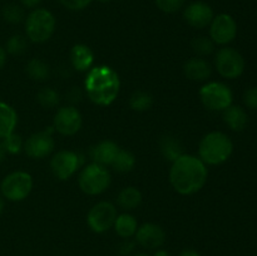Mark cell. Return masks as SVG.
<instances>
[{"mask_svg":"<svg viewBox=\"0 0 257 256\" xmlns=\"http://www.w3.org/2000/svg\"><path fill=\"white\" fill-rule=\"evenodd\" d=\"M60 4L70 12H82L87 9L93 0H59Z\"/></svg>","mask_w":257,"mask_h":256,"instance_id":"33","label":"cell"},{"mask_svg":"<svg viewBox=\"0 0 257 256\" xmlns=\"http://www.w3.org/2000/svg\"><path fill=\"white\" fill-rule=\"evenodd\" d=\"M153 105V97L145 90H137L131 95L130 107L136 112H146Z\"/></svg>","mask_w":257,"mask_h":256,"instance_id":"26","label":"cell"},{"mask_svg":"<svg viewBox=\"0 0 257 256\" xmlns=\"http://www.w3.org/2000/svg\"><path fill=\"white\" fill-rule=\"evenodd\" d=\"M233 143L226 133L213 131L207 133L198 145V158L205 165H222L232 155Z\"/></svg>","mask_w":257,"mask_h":256,"instance_id":"3","label":"cell"},{"mask_svg":"<svg viewBox=\"0 0 257 256\" xmlns=\"http://www.w3.org/2000/svg\"><path fill=\"white\" fill-rule=\"evenodd\" d=\"M118 216L117 207L108 201L95 203L87 215V223L95 233H104L113 227Z\"/></svg>","mask_w":257,"mask_h":256,"instance_id":"10","label":"cell"},{"mask_svg":"<svg viewBox=\"0 0 257 256\" xmlns=\"http://www.w3.org/2000/svg\"><path fill=\"white\" fill-rule=\"evenodd\" d=\"M78 185L85 195H100L109 187L110 173L105 166L92 162L82 168L78 177Z\"/></svg>","mask_w":257,"mask_h":256,"instance_id":"5","label":"cell"},{"mask_svg":"<svg viewBox=\"0 0 257 256\" xmlns=\"http://www.w3.org/2000/svg\"><path fill=\"white\" fill-rule=\"evenodd\" d=\"M215 65L218 74L226 79H236L245 70V59L238 50L223 47L216 53Z\"/></svg>","mask_w":257,"mask_h":256,"instance_id":"8","label":"cell"},{"mask_svg":"<svg viewBox=\"0 0 257 256\" xmlns=\"http://www.w3.org/2000/svg\"><path fill=\"white\" fill-rule=\"evenodd\" d=\"M135 256H150V255H148V253H143V252H141V253H136Z\"/></svg>","mask_w":257,"mask_h":256,"instance_id":"44","label":"cell"},{"mask_svg":"<svg viewBox=\"0 0 257 256\" xmlns=\"http://www.w3.org/2000/svg\"><path fill=\"white\" fill-rule=\"evenodd\" d=\"M54 132L55 131L52 125V127H47L40 132L33 133L32 136H29V138L24 141L23 151L27 153L28 157L34 158V160L45 158L54 151L55 141L53 137Z\"/></svg>","mask_w":257,"mask_h":256,"instance_id":"11","label":"cell"},{"mask_svg":"<svg viewBox=\"0 0 257 256\" xmlns=\"http://www.w3.org/2000/svg\"><path fill=\"white\" fill-rule=\"evenodd\" d=\"M2 142L5 151H7V155H18V153L22 152L23 147H24V140L22 138V136L15 132L3 138Z\"/></svg>","mask_w":257,"mask_h":256,"instance_id":"31","label":"cell"},{"mask_svg":"<svg viewBox=\"0 0 257 256\" xmlns=\"http://www.w3.org/2000/svg\"><path fill=\"white\" fill-rule=\"evenodd\" d=\"M198 95L202 104L208 110H215V112L220 110L223 112L226 108L232 104L233 100L232 90L228 88V85L221 82L206 83L200 89Z\"/></svg>","mask_w":257,"mask_h":256,"instance_id":"7","label":"cell"},{"mask_svg":"<svg viewBox=\"0 0 257 256\" xmlns=\"http://www.w3.org/2000/svg\"><path fill=\"white\" fill-rule=\"evenodd\" d=\"M18 125V113L14 107L0 100V140L15 132Z\"/></svg>","mask_w":257,"mask_h":256,"instance_id":"19","label":"cell"},{"mask_svg":"<svg viewBox=\"0 0 257 256\" xmlns=\"http://www.w3.org/2000/svg\"><path fill=\"white\" fill-rule=\"evenodd\" d=\"M2 17L9 24H19L25 20V13L20 5L7 4L2 9Z\"/></svg>","mask_w":257,"mask_h":256,"instance_id":"28","label":"cell"},{"mask_svg":"<svg viewBox=\"0 0 257 256\" xmlns=\"http://www.w3.org/2000/svg\"><path fill=\"white\" fill-rule=\"evenodd\" d=\"M84 90L90 102L100 107L110 105L120 92V78L108 65H95L87 72Z\"/></svg>","mask_w":257,"mask_h":256,"instance_id":"2","label":"cell"},{"mask_svg":"<svg viewBox=\"0 0 257 256\" xmlns=\"http://www.w3.org/2000/svg\"><path fill=\"white\" fill-rule=\"evenodd\" d=\"M113 228L119 237L131 238L137 232L138 221L131 213H120L115 218Z\"/></svg>","mask_w":257,"mask_h":256,"instance_id":"21","label":"cell"},{"mask_svg":"<svg viewBox=\"0 0 257 256\" xmlns=\"http://www.w3.org/2000/svg\"><path fill=\"white\" fill-rule=\"evenodd\" d=\"M4 208H5V201L4 198H3V196H0V216H2V213L4 212Z\"/></svg>","mask_w":257,"mask_h":256,"instance_id":"41","label":"cell"},{"mask_svg":"<svg viewBox=\"0 0 257 256\" xmlns=\"http://www.w3.org/2000/svg\"><path fill=\"white\" fill-rule=\"evenodd\" d=\"M110 166L113 167V170L119 173L131 172L136 166V156L131 151L119 148Z\"/></svg>","mask_w":257,"mask_h":256,"instance_id":"25","label":"cell"},{"mask_svg":"<svg viewBox=\"0 0 257 256\" xmlns=\"http://www.w3.org/2000/svg\"><path fill=\"white\" fill-rule=\"evenodd\" d=\"M25 72H27L28 77L33 80H37V82H44L48 79L50 74L49 65L42 59H30L27 63V67H25Z\"/></svg>","mask_w":257,"mask_h":256,"instance_id":"24","label":"cell"},{"mask_svg":"<svg viewBox=\"0 0 257 256\" xmlns=\"http://www.w3.org/2000/svg\"><path fill=\"white\" fill-rule=\"evenodd\" d=\"M180 256H201L200 252H197L196 250H192V248H186L182 252L180 253Z\"/></svg>","mask_w":257,"mask_h":256,"instance_id":"39","label":"cell"},{"mask_svg":"<svg viewBox=\"0 0 257 256\" xmlns=\"http://www.w3.org/2000/svg\"><path fill=\"white\" fill-rule=\"evenodd\" d=\"M37 100L43 108H47V109H52L55 108L60 102L59 93L55 89L50 87H44L38 92L37 94Z\"/></svg>","mask_w":257,"mask_h":256,"instance_id":"27","label":"cell"},{"mask_svg":"<svg viewBox=\"0 0 257 256\" xmlns=\"http://www.w3.org/2000/svg\"><path fill=\"white\" fill-rule=\"evenodd\" d=\"M192 45L193 52L196 53L200 57H206V55H210L211 53L215 50V43L212 42V39L208 37H197L192 40L191 43Z\"/></svg>","mask_w":257,"mask_h":256,"instance_id":"30","label":"cell"},{"mask_svg":"<svg viewBox=\"0 0 257 256\" xmlns=\"http://www.w3.org/2000/svg\"><path fill=\"white\" fill-rule=\"evenodd\" d=\"M7 59H8L7 50H5V48L0 47V70L4 68L5 63H7Z\"/></svg>","mask_w":257,"mask_h":256,"instance_id":"38","label":"cell"},{"mask_svg":"<svg viewBox=\"0 0 257 256\" xmlns=\"http://www.w3.org/2000/svg\"><path fill=\"white\" fill-rule=\"evenodd\" d=\"M168 177L176 192L183 196L193 195L202 190L207 182V165L196 156L183 153L172 162Z\"/></svg>","mask_w":257,"mask_h":256,"instance_id":"1","label":"cell"},{"mask_svg":"<svg viewBox=\"0 0 257 256\" xmlns=\"http://www.w3.org/2000/svg\"><path fill=\"white\" fill-rule=\"evenodd\" d=\"M67 99L70 100L72 103L80 102V99H82V90L78 87H73L72 89L67 93Z\"/></svg>","mask_w":257,"mask_h":256,"instance_id":"35","label":"cell"},{"mask_svg":"<svg viewBox=\"0 0 257 256\" xmlns=\"http://www.w3.org/2000/svg\"><path fill=\"white\" fill-rule=\"evenodd\" d=\"M136 241L142 247L148 250H155L161 247L166 241V232L161 226L152 222H146L138 226L136 232Z\"/></svg>","mask_w":257,"mask_h":256,"instance_id":"15","label":"cell"},{"mask_svg":"<svg viewBox=\"0 0 257 256\" xmlns=\"http://www.w3.org/2000/svg\"><path fill=\"white\" fill-rule=\"evenodd\" d=\"M25 35L32 43H45L53 37L57 19L50 10L35 8L25 17Z\"/></svg>","mask_w":257,"mask_h":256,"instance_id":"4","label":"cell"},{"mask_svg":"<svg viewBox=\"0 0 257 256\" xmlns=\"http://www.w3.org/2000/svg\"><path fill=\"white\" fill-rule=\"evenodd\" d=\"M183 72H185V75L190 80H193V82H205L208 78L211 77V73H212V69H211L210 63L207 62L203 58H191L183 65Z\"/></svg>","mask_w":257,"mask_h":256,"instance_id":"17","label":"cell"},{"mask_svg":"<svg viewBox=\"0 0 257 256\" xmlns=\"http://www.w3.org/2000/svg\"><path fill=\"white\" fill-rule=\"evenodd\" d=\"M20 3H22L23 7L30 8V9H35V8L42 3V0H20Z\"/></svg>","mask_w":257,"mask_h":256,"instance_id":"37","label":"cell"},{"mask_svg":"<svg viewBox=\"0 0 257 256\" xmlns=\"http://www.w3.org/2000/svg\"><path fill=\"white\" fill-rule=\"evenodd\" d=\"M155 2L161 12L166 14H175L185 7L187 0H155Z\"/></svg>","mask_w":257,"mask_h":256,"instance_id":"32","label":"cell"},{"mask_svg":"<svg viewBox=\"0 0 257 256\" xmlns=\"http://www.w3.org/2000/svg\"><path fill=\"white\" fill-rule=\"evenodd\" d=\"M70 63L78 72H88L94 63V54L87 44H75L70 50Z\"/></svg>","mask_w":257,"mask_h":256,"instance_id":"18","label":"cell"},{"mask_svg":"<svg viewBox=\"0 0 257 256\" xmlns=\"http://www.w3.org/2000/svg\"><path fill=\"white\" fill-rule=\"evenodd\" d=\"M119 146L110 140H104L98 142L97 145L93 146L89 151V156L94 163L102 166H110L113 160L117 156L118 151H119Z\"/></svg>","mask_w":257,"mask_h":256,"instance_id":"16","label":"cell"},{"mask_svg":"<svg viewBox=\"0 0 257 256\" xmlns=\"http://www.w3.org/2000/svg\"><path fill=\"white\" fill-rule=\"evenodd\" d=\"M28 48L27 38L20 34H14L5 43V50L10 55H22Z\"/></svg>","mask_w":257,"mask_h":256,"instance_id":"29","label":"cell"},{"mask_svg":"<svg viewBox=\"0 0 257 256\" xmlns=\"http://www.w3.org/2000/svg\"><path fill=\"white\" fill-rule=\"evenodd\" d=\"M155 256H171V255L166 250H158L157 252L155 253Z\"/></svg>","mask_w":257,"mask_h":256,"instance_id":"42","label":"cell"},{"mask_svg":"<svg viewBox=\"0 0 257 256\" xmlns=\"http://www.w3.org/2000/svg\"><path fill=\"white\" fill-rule=\"evenodd\" d=\"M223 120L235 132H241L248 123V115L246 110L240 105L231 104L223 110Z\"/></svg>","mask_w":257,"mask_h":256,"instance_id":"20","label":"cell"},{"mask_svg":"<svg viewBox=\"0 0 257 256\" xmlns=\"http://www.w3.org/2000/svg\"><path fill=\"white\" fill-rule=\"evenodd\" d=\"M5 157H7V151H5L4 146H3V142L0 141V163L5 160Z\"/></svg>","mask_w":257,"mask_h":256,"instance_id":"40","label":"cell"},{"mask_svg":"<svg viewBox=\"0 0 257 256\" xmlns=\"http://www.w3.org/2000/svg\"><path fill=\"white\" fill-rule=\"evenodd\" d=\"M142 202V193L135 186L122 188L117 196V203L122 210L132 211Z\"/></svg>","mask_w":257,"mask_h":256,"instance_id":"22","label":"cell"},{"mask_svg":"<svg viewBox=\"0 0 257 256\" xmlns=\"http://www.w3.org/2000/svg\"><path fill=\"white\" fill-rule=\"evenodd\" d=\"M133 250H135V242H132L130 238H125L124 242H122V245L119 246V252L122 253V255H128V253L132 252Z\"/></svg>","mask_w":257,"mask_h":256,"instance_id":"36","label":"cell"},{"mask_svg":"<svg viewBox=\"0 0 257 256\" xmlns=\"http://www.w3.org/2000/svg\"><path fill=\"white\" fill-rule=\"evenodd\" d=\"M33 177L25 171H13L0 181L3 198L10 202H20L28 198L33 190Z\"/></svg>","mask_w":257,"mask_h":256,"instance_id":"6","label":"cell"},{"mask_svg":"<svg viewBox=\"0 0 257 256\" xmlns=\"http://www.w3.org/2000/svg\"><path fill=\"white\" fill-rule=\"evenodd\" d=\"M237 35V23L227 13L213 17L210 24V38L215 44L227 45L233 42Z\"/></svg>","mask_w":257,"mask_h":256,"instance_id":"12","label":"cell"},{"mask_svg":"<svg viewBox=\"0 0 257 256\" xmlns=\"http://www.w3.org/2000/svg\"><path fill=\"white\" fill-rule=\"evenodd\" d=\"M161 152L165 156L166 160L173 162L177 160L180 156L183 155V146L180 140H177L173 136H165L160 141Z\"/></svg>","mask_w":257,"mask_h":256,"instance_id":"23","label":"cell"},{"mask_svg":"<svg viewBox=\"0 0 257 256\" xmlns=\"http://www.w3.org/2000/svg\"><path fill=\"white\" fill-rule=\"evenodd\" d=\"M213 17H215L213 9L205 2H192L183 10V18L186 23L196 29H203L208 27Z\"/></svg>","mask_w":257,"mask_h":256,"instance_id":"14","label":"cell"},{"mask_svg":"<svg viewBox=\"0 0 257 256\" xmlns=\"http://www.w3.org/2000/svg\"><path fill=\"white\" fill-rule=\"evenodd\" d=\"M83 118L74 105H65L57 110L53 119V128L62 136H74L80 131Z\"/></svg>","mask_w":257,"mask_h":256,"instance_id":"13","label":"cell"},{"mask_svg":"<svg viewBox=\"0 0 257 256\" xmlns=\"http://www.w3.org/2000/svg\"><path fill=\"white\" fill-rule=\"evenodd\" d=\"M243 103L250 109L257 110V87L248 88L243 94Z\"/></svg>","mask_w":257,"mask_h":256,"instance_id":"34","label":"cell"},{"mask_svg":"<svg viewBox=\"0 0 257 256\" xmlns=\"http://www.w3.org/2000/svg\"><path fill=\"white\" fill-rule=\"evenodd\" d=\"M84 163V157L74 151H58L50 160V170L60 181L69 180Z\"/></svg>","mask_w":257,"mask_h":256,"instance_id":"9","label":"cell"},{"mask_svg":"<svg viewBox=\"0 0 257 256\" xmlns=\"http://www.w3.org/2000/svg\"><path fill=\"white\" fill-rule=\"evenodd\" d=\"M97 2H99V3H102V4H107V3H109V2H112V0H97Z\"/></svg>","mask_w":257,"mask_h":256,"instance_id":"43","label":"cell"}]
</instances>
